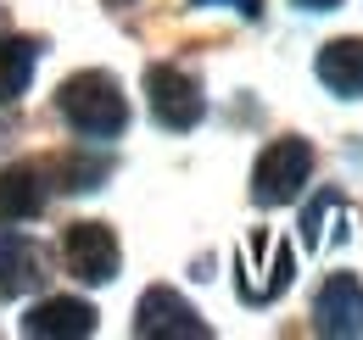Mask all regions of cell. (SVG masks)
I'll use <instances>...</instances> for the list:
<instances>
[{
    "label": "cell",
    "mask_w": 363,
    "mask_h": 340,
    "mask_svg": "<svg viewBox=\"0 0 363 340\" xmlns=\"http://www.w3.org/2000/svg\"><path fill=\"white\" fill-rule=\"evenodd\" d=\"M56 112L79 128L84 140H112V134H123V123H129V101H123V89H118L112 73H101V67L73 73L67 84L56 89Z\"/></svg>",
    "instance_id": "6da1fadb"
},
{
    "label": "cell",
    "mask_w": 363,
    "mask_h": 340,
    "mask_svg": "<svg viewBox=\"0 0 363 340\" xmlns=\"http://www.w3.org/2000/svg\"><path fill=\"white\" fill-rule=\"evenodd\" d=\"M235 290L246 307H269L291 290V279H296V251H291V240H279V234H246V246L235 256Z\"/></svg>",
    "instance_id": "7a4b0ae2"
},
{
    "label": "cell",
    "mask_w": 363,
    "mask_h": 340,
    "mask_svg": "<svg viewBox=\"0 0 363 340\" xmlns=\"http://www.w3.org/2000/svg\"><path fill=\"white\" fill-rule=\"evenodd\" d=\"M313 178V145L308 140H274L252 168V201L257 207H285L302 196V184Z\"/></svg>",
    "instance_id": "3957f363"
},
{
    "label": "cell",
    "mask_w": 363,
    "mask_h": 340,
    "mask_svg": "<svg viewBox=\"0 0 363 340\" xmlns=\"http://www.w3.org/2000/svg\"><path fill=\"white\" fill-rule=\"evenodd\" d=\"M145 101H151V118H157L162 128H174V134L196 128V123H201V112H207L201 84H196L184 67H174V62L145 67Z\"/></svg>",
    "instance_id": "277c9868"
},
{
    "label": "cell",
    "mask_w": 363,
    "mask_h": 340,
    "mask_svg": "<svg viewBox=\"0 0 363 340\" xmlns=\"http://www.w3.org/2000/svg\"><path fill=\"white\" fill-rule=\"evenodd\" d=\"M62 262H67V273L73 279H84V285H106V279H118V234L106 229V223H67L62 229Z\"/></svg>",
    "instance_id": "5b68a950"
},
{
    "label": "cell",
    "mask_w": 363,
    "mask_h": 340,
    "mask_svg": "<svg viewBox=\"0 0 363 340\" xmlns=\"http://www.w3.org/2000/svg\"><path fill=\"white\" fill-rule=\"evenodd\" d=\"M135 335H157V340H207L213 329L201 324V312L179 296V290H168V285H151L135 307Z\"/></svg>",
    "instance_id": "8992f818"
},
{
    "label": "cell",
    "mask_w": 363,
    "mask_h": 340,
    "mask_svg": "<svg viewBox=\"0 0 363 340\" xmlns=\"http://www.w3.org/2000/svg\"><path fill=\"white\" fill-rule=\"evenodd\" d=\"M318 335H363V285L352 273H330L313 301Z\"/></svg>",
    "instance_id": "52a82bcc"
},
{
    "label": "cell",
    "mask_w": 363,
    "mask_h": 340,
    "mask_svg": "<svg viewBox=\"0 0 363 340\" xmlns=\"http://www.w3.org/2000/svg\"><path fill=\"white\" fill-rule=\"evenodd\" d=\"M50 201V184L40 162H17V168H0V217L6 223H23V217H40Z\"/></svg>",
    "instance_id": "ba28073f"
},
{
    "label": "cell",
    "mask_w": 363,
    "mask_h": 340,
    "mask_svg": "<svg viewBox=\"0 0 363 340\" xmlns=\"http://www.w3.org/2000/svg\"><path fill=\"white\" fill-rule=\"evenodd\" d=\"M50 273H45V256L34 240H23V234H0V296L17 301L23 290H40Z\"/></svg>",
    "instance_id": "9c48e42d"
},
{
    "label": "cell",
    "mask_w": 363,
    "mask_h": 340,
    "mask_svg": "<svg viewBox=\"0 0 363 340\" xmlns=\"http://www.w3.org/2000/svg\"><path fill=\"white\" fill-rule=\"evenodd\" d=\"M95 329V307L73 296H50L34 312H23V335L34 340H56V335H90Z\"/></svg>",
    "instance_id": "30bf717a"
},
{
    "label": "cell",
    "mask_w": 363,
    "mask_h": 340,
    "mask_svg": "<svg viewBox=\"0 0 363 340\" xmlns=\"http://www.w3.org/2000/svg\"><path fill=\"white\" fill-rule=\"evenodd\" d=\"M318 84L347 95V101H363V40H330L318 50Z\"/></svg>",
    "instance_id": "8fae6325"
},
{
    "label": "cell",
    "mask_w": 363,
    "mask_h": 340,
    "mask_svg": "<svg viewBox=\"0 0 363 340\" xmlns=\"http://www.w3.org/2000/svg\"><path fill=\"white\" fill-rule=\"evenodd\" d=\"M341 223H347V201H341L335 190L313 196V201H308V212H302V246H308V251H324L330 240H341V234H347Z\"/></svg>",
    "instance_id": "7c38bea8"
},
{
    "label": "cell",
    "mask_w": 363,
    "mask_h": 340,
    "mask_svg": "<svg viewBox=\"0 0 363 340\" xmlns=\"http://www.w3.org/2000/svg\"><path fill=\"white\" fill-rule=\"evenodd\" d=\"M34 62H40V45L34 40H0V106L17 101V95L28 89Z\"/></svg>",
    "instance_id": "4fadbf2b"
},
{
    "label": "cell",
    "mask_w": 363,
    "mask_h": 340,
    "mask_svg": "<svg viewBox=\"0 0 363 340\" xmlns=\"http://www.w3.org/2000/svg\"><path fill=\"white\" fill-rule=\"evenodd\" d=\"M62 178H67V190H95L106 178V162L101 157H62Z\"/></svg>",
    "instance_id": "5bb4252c"
},
{
    "label": "cell",
    "mask_w": 363,
    "mask_h": 340,
    "mask_svg": "<svg viewBox=\"0 0 363 340\" xmlns=\"http://www.w3.org/2000/svg\"><path fill=\"white\" fill-rule=\"evenodd\" d=\"M190 6H235L246 23H257V17H263V0H190Z\"/></svg>",
    "instance_id": "9a60e30c"
},
{
    "label": "cell",
    "mask_w": 363,
    "mask_h": 340,
    "mask_svg": "<svg viewBox=\"0 0 363 340\" xmlns=\"http://www.w3.org/2000/svg\"><path fill=\"white\" fill-rule=\"evenodd\" d=\"M302 11H330V6H341V0H296Z\"/></svg>",
    "instance_id": "2e32d148"
},
{
    "label": "cell",
    "mask_w": 363,
    "mask_h": 340,
    "mask_svg": "<svg viewBox=\"0 0 363 340\" xmlns=\"http://www.w3.org/2000/svg\"><path fill=\"white\" fill-rule=\"evenodd\" d=\"M112 6H129V0H112Z\"/></svg>",
    "instance_id": "e0dca14e"
}]
</instances>
